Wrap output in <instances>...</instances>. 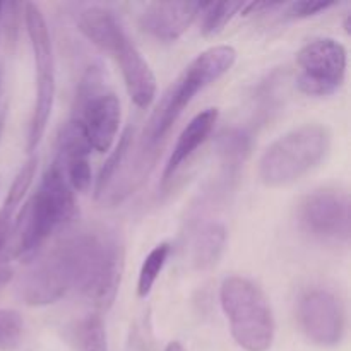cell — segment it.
Instances as JSON below:
<instances>
[{"label":"cell","mask_w":351,"mask_h":351,"mask_svg":"<svg viewBox=\"0 0 351 351\" xmlns=\"http://www.w3.org/2000/svg\"><path fill=\"white\" fill-rule=\"evenodd\" d=\"M64 240L72 269V290L106 311L115 302L123 273V242L110 226L93 225Z\"/></svg>","instance_id":"obj_1"},{"label":"cell","mask_w":351,"mask_h":351,"mask_svg":"<svg viewBox=\"0 0 351 351\" xmlns=\"http://www.w3.org/2000/svg\"><path fill=\"white\" fill-rule=\"evenodd\" d=\"M74 192L67 184L64 170L57 161L45 171L38 191L24 204L23 211L12 221L9 254L17 259H33L45 242L57 230L74 219Z\"/></svg>","instance_id":"obj_2"},{"label":"cell","mask_w":351,"mask_h":351,"mask_svg":"<svg viewBox=\"0 0 351 351\" xmlns=\"http://www.w3.org/2000/svg\"><path fill=\"white\" fill-rule=\"evenodd\" d=\"M235 60L237 51L226 45L213 47L199 53L158 103L156 110L144 129L141 147L149 153H156V146L165 139L168 130L173 127L194 96L221 79L233 67Z\"/></svg>","instance_id":"obj_3"},{"label":"cell","mask_w":351,"mask_h":351,"mask_svg":"<svg viewBox=\"0 0 351 351\" xmlns=\"http://www.w3.org/2000/svg\"><path fill=\"white\" fill-rule=\"evenodd\" d=\"M331 147V130L321 123H305L274 141L259 161L261 182L285 187L317 167Z\"/></svg>","instance_id":"obj_4"},{"label":"cell","mask_w":351,"mask_h":351,"mask_svg":"<svg viewBox=\"0 0 351 351\" xmlns=\"http://www.w3.org/2000/svg\"><path fill=\"white\" fill-rule=\"evenodd\" d=\"M219 302L237 345L245 351H267L274 341V317L266 293L242 276L226 278Z\"/></svg>","instance_id":"obj_5"},{"label":"cell","mask_w":351,"mask_h":351,"mask_svg":"<svg viewBox=\"0 0 351 351\" xmlns=\"http://www.w3.org/2000/svg\"><path fill=\"white\" fill-rule=\"evenodd\" d=\"M120 117V99L106 89L103 69L98 64L89 65L79 81L71 120L84 127L91 149L106 153L115 143Z\"/></svg>","instance_id":"obj_6"},{"label":"cell","mask_w":351,"mask_h":351,"mask_svg":"<svg viewBox=\"0 0 351 351\" xmlns=\"http://www.w3.org/2000/svg\"><path fill=\"white\" fill-rule=\"evenodd\" d=\"M24 23L36 69V99L27 129V151H34L47 130L55 99V65L47 21L34 3L24 5Z\"/></svg>","instance_id":"obj_7"},{"label":"cell","mask_w":351,"mask_h":351,"mask_svg":"<svg viewBox=\"0 0 351 351\" xmlns=\"http://www.w3.org/2000/svg\"><path fill=\"white\" fill-rule=\"evenodd\" d=\"M346 48L332 38L312 40L297 55V86L300 93L324 98L338 91L346 75Z\"/></svg>","instance_id":"obj_8"},{"label":"cell","mask_w":351,"mask_h":351,"mask_svg":"<svg viewBox=\"0 0 351 351\" xmlns=\"http://www.w3.org/2000/svg\"><path fill=\"white\" fill-rule=\"evenodd\" d=\"M302 228L314 239L348 243L351 235V201L348 192L321 189L302 199L298 206Z\"/></svg>","instance_id":"obj_9"},{"label":"cell","mask_w":351,"mask_h":351,"mask_svg":"<svg viewBox=\"0 0 351 351\" xmlns=\"http://www.w3.org/2000/svg\"><path fill=\"white\" fill-rule=\"evenodd\" d=\"M71 290V261L62 240L41 259L34 261L19 283L21 298L31 307L55 304Z\"/></svg>","instance_id":"obj_10"},{"label":"cell","mask_w":351,"mask_h":351,"mask_svg":"<svg viewBox=\"0 0 351 351\" xmlns=\"http://www.w3.org/2000/svg\"><path fill=\"white\" fill-rule=\"evenodd\" d=\"M298 322L312 343L329 348L343 339L345 311L332 291L314 288L305 291L298 302Z\"/></svg>","instance_id":"obj_11"},{"label":"cell","mask_w":351,"mask_h":351,"mask_svg":"<svg viewBox=\"0 0 351 351\" xmlns=\"http://www.w3.org/2000/svg\"><path fill=\"white\" fill-rule=\"evenodd\" d=\"M202 2H153L141 14V27L154 40L173 43L199 16Z\"/></svg>","instance_id":"obj_12"},{"label":"cell","mask_w":351,"mask_h":351,"mask_svg":"<svg viewBox=\"0 0 351 351\" xmlns=\"http://www.w3.org/2000/svg\"><path fill=\"white\" fill-rule=\"evenodd\" d=\"M110 55L115 58L122 71L127 93L134 105L139 108H147L156 96V77H154L149 64L144 60L141 51L137 50L136 45L129 40L127 34L119 41L115 50Z\"/></svg>","instance_id":"obj_13"},{"label":"cell","mask_w":351,"mask_h":351,"mask_svg":"<svg viewBox=\"0 0 351 351\" xmlns=\"http://www.w3.org/2000/svg\"><path fill=\"white\" fill-rule=\"evenodd\" d=\"M219 112L218 108H206L204 112L197 113L191 122L187 123L182 134L178 136L177 144H175L173 151H171L170 158L167 161V167L163 171V184H168L171 178L175 177V173L178 171V168L195 153L199 146L204 143L209 137V134L215 129L216 122H218Z\"/></svg>","instance_id":"obj_14"},{"label":"cell","mask_w":351,"mask_h":351,"mask_svg":"<svg viewBox=\"0 0 351 351\" xmlns=\"http://www.w3.org/2000/svg\"><path fill=\"white\" fill-rule=\"evenodd\" d=\"M77 27L99 50L112 53L119 41L125 36L117 17L103 7H88L77 16Z\"/></svg>","instance_id":"obj_15"},{"label":"cell","mask_w":351,"mask_h":351,"mask_svg":"<svg viewBox=\"0 0 351 351\" xmlns=\"http://www.w3.org/2000/svg\"><path fill=\"white\" fill-rule=\"evenodd\" d=\"M216 151L221 160L223 168L228 180L239 175L240 167L243 165L250 151L249 134L240 129H226L216 139Z\"/></svg>","instance_id":"obj_16"},{"label":"cell","mask_w":351,"mask_h":351,"mask_svg":"<svg viewBox=\"0 0 351 351\" xmlns=\"http://www.w3.org/2000/svg\"><path fill=\"white\" fill-rule=\"evenodd\" d=\"M226 243V228L221 223H208L201 226L192 243V259L195 266L206 269L218 263Z\"/></svg>","instance_id":"obj_17"},{"label":"cell","mask_w":351,"mask_h":351,"mask_svg":"<svg viewBox=\"0 0 351 351\" xmlns=\"http://www.w3.org/2000/svg\"><path fill=\"white\" fill-rule=\"evenodd\" d=\"M134 146V127H127L123 130L122 136L119 137V143H117L115 149L110 154L108 160L105 161V165L99 170L98 178H96L95 185V195L96 197H103L105 192L112 187V184L115 182V177L119 175V171L122 170V163L125 161L127 154H129L130 147Z\"/></svg>","instance_id":"obj_18"},{"label":"cell","mask_w":351,"mask_h":351,"mask_svg":"<svg viewBox=\"0 0 351 351\" xmlns=\"http://www.w3.org/2000/svg\"><path fill=\"white\" fill-rule=\"evenodd\" d=\"M242 9L243 2H202L199 10L202 36L211 38L221 33Z\"/></svg>","instance_id":"obj_19"},{"label":"cell","mask_w":351,"mask_h":351,"mask_svg":"<svg viewBox=\"0 0 351 351\" xmlns=\"http://www.w3.org/2000/svg\"><path fill=\"white\" fill-rule=\"evenodd\" d=\"M36 165L38 158L31 156L26 163L23 165L19 171H17L16 178H14L12 185L9 189V194H7L5 201H3L2 209H0V218L5 219V221L12 223L14 213H16L17 206L21 204L23 197L26 195V192L29 191L31 184H33L34 173H36Z\"/></svg>","instance_id":"obj_20"},{"label":"cell","mask_w":351,"mask_h":351,"mask_svg":"<svg viewBox=\"0 0 351 351\" xmlns=\"http://www.w3.org/2000/svg\"><path fill=\"white\" fill-rule=\"evenodd\" d=\"M170 252H171L170 243L163 242V243H158V245L147 254L139 271V280H137V297L146 298L147 295L151 293L154 283H156L161 271H163L165 264H167L168 257H170Z\"/></svg>","instance_id":"obj_21"},{"label":"cell","mask_w":351,"mask_h":351,"mask_svg":"<svg viewBox=\"0 0 351 351\" xmlns=\"http://www.w3.org/2000/svg\"><path fill=\"white\" fill-rule=\"evenodd\" d=\"M74 335L77 351H108L105 324L99 315H86Z\"/></svg>","instance_id":"obj_22"},{"label":"cell","mask_w":351,"mask_h":351,"mask_svg":"<svg viewBox=\"0 0 351 351\" xmlns=\"http://www.w3.org/2000/svg\"><path fill=\"white\" fill-rule=\"evenodd\" d=\"M24 322L19 312L0 308V351H10L23 338Z\"/></svg>","instance_id":"obj_23"},{"label":"cell","mask_w":351,"mask_h":351,"mask_svg":"<svg viewBox=\"0 0 351 351\" xmlns=\"http://www.w3.org/2000/svg\"><path fill=\"white\" fill-rule=\"evenodd\" d=\"M57 161V160H55ZM64 170L67 184L72 191L88 192L91 187V167L88 158H71L65 161H57Z\"/></svg>","instance_id":"obj_24"},{"label":"cell","mask_w":351,"mask_h":351,"mask_svg":"<svg viewBox=\"0 0 351 351\" xmlns=\"http://www.w3.org/2000/svg\"><path fill=\"white\" fill-rule=\"evenodd\" d=\"M335 5H338V2H335V0H298V2L288 5L287 14L295 19H305V17L317 16V14L324 12Z\"/></svg>","instance_id":"obj_25"},{"label":"cell","mask_w":351,"mask_h":351,"mask_svg":"<svg viewBox=\"0 0 351 351\" xmlns=\"http://www.w3.org/2000/svg\"><path fill=\"white\" fill-rule=\"evenodd\" d=\"M12 276V269L9 266V247L0 245V288L5 287Z\"/></svg>","instance_id":"obj_26"},{"label":"cell","mask_w":351,"mask_h":351,"mask_svg":"<svg viewBox=\"0 0 351 351\" xmlns=\"http://www.w3.org/2000/svg\"><path fill=\"white\" fill-rule=\"evenodd\" d=\"M165 351H185V348L178 341H171L168 343V346L165 348Z\"/></svg>","instance_id":"obj_27"},{"label":"cell","mask_w":351,"mask_h":351,"mask_svg":"<svg viewBox=\"0 0 351 351\" xmlns=\"http://www.w3.org/2000/svg\"><path fill=\"white\" fill-rule=\"evenodd\" d=\"M0 19H2V2H0Z\"/></svg>","instance_id":"obj_28"}]
</instances>
